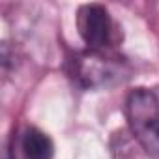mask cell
<instances>
[{"instance_id": "cell-2", "label": "cell", "mask_w": 159, "mask_h": 159, "mask_svg": "<svg viewBox=\"0 0 159 159\" xmlns=\"http://www.w3.org/2000/svg\"><path fill=\"white\" fill-rule=\"evenodd\" d=\"M125 118L140 148L152 159H159V94L139 86L127 94Z\"/></svg>"}, {"instance_id": "cell-1", "label": "cell", "mask_w": 159, "mask_h": 159, "mask_svg": "<svg viewBox=\"0 0 159 159\" xmlns=\"http://www.w3.org/2000/svg\"><path fill=\"white\" fill-rule=\"evenodd\" d=\"M129 64L112 51H79L67 58V75L83 90H98L129 77Z\"/></svg>"}, {"instance_id": "cell-5", "label": "cell", "mask_w": 159, "mask_h": 159, "mask_svg": "<svg viewBox=\"0 0 159 159\" xmlns=\"http://www.w3.org/2000/svg\"><path fill=\"white\" fill-rule=\"evenodd\" d=\"M2 159H15L13 153H11V148H10V146L4 148V155H2Z\"/></svg>"}, {"instance_id": "cell-4", "label": "cell", "mask_w": 159, "mask_h": 159, "mask_svg": "<svg viewBox=\"0 0 159 159\" xmlns=\"http://www.w3.org/2000/svg\"><path fill=\"white\" fill-rule=\"evenodd\" d=\"M21 153L23 159H52L54 144L45 131L28 127L21 137Z\"/></svg>"}, {"instance_id": "cell-3", "label": "cell", "mask_w": 159, "mask_h": 159, "mask_svg": "<svg viewBox=\"0 0 159 159\" xmlns=\"http://www.w3.org/2000/svg\"><path fill=\"white\" fill-rule=\"evenodd\" d=\"M77 28L86 47L92 51H112L116 43L114 21L101 4H84L79 8Z\"/></svg>"}]
</instances>
